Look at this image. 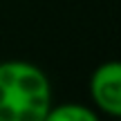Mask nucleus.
<instances>
[{"instance_id": "obj_1", "label": "nucleus", "mask_w": 121, "mask_h": 121, "mask_svg": "<svg viewBox=\"0 0 121 121\" xmlns=\"http://www.w3.org/2000/svg\"><path fill=\"white\" fill-rule=\"evenodd\" d=\"M52 83L38 65L11 58L0 63V121H45Z\"/></svg>"}, {"instance_id": "obj_2", "label": "nucleus", "mask_w": 121, "mask_h": 121, "mask_svg": "<svg viewBox=\"0 0 121 121\" xmlns=\"http://www.w3.org/2000/svg\"><path fill=\"white\" fill-rule=\"evenodd\" d=\"M90 101L99 114L121 119V60L96 65L90 76Z\"/></svg>"}, {"instance_id": "obj_3", "label": "nucleus", "mask_w": 121, "mask_h": 121, "mask_svg": "<svg viewBox=\"0 0 121 121\" xmlns=\"http://www.w3.org/2000/svg\"><path fill=\"white\" fill-rule=\"evenodd\" d=\"M101 114L92 108V103H72L65 101L49 108L45 121H99Z\"/></svg>"}]
</instances>
